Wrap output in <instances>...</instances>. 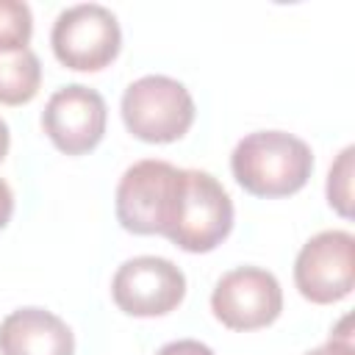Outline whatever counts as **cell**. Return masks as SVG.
Instances as JSON below:
<instances>
[{
	"instance_id": "obj_1",
	"label": "cell",
	"mask_w": 355,
	"mask_h": 355,
	"mask_svg": "<svg viewBox=\"0 0 355 355\" xmlns=\"http://www.w3.org/2000/svg\"><path fill=\"white\" fill-rule=\"evenodd\" d=\"M230 169L236 183L255 197H288L308 183L313 153L294 133L255 130L233 147Z\"/></svg>"
},
{
	"instance_id": "obj_2",
	"label": "cell",
	"mask_w": 355,
	"mask_h": 355,
	"mask_svg": "<svg viewBox=\"0 0 355 355\" xmlns=\"http://www.w3.org/2000/svg\"><path fill=\"white\" fill-rule=\"evenodd\" d=\"M233 230V202L225 186L202 169H178L164 236L186 252H211Z\"/></svg>"
},
{
	"instance_id": "obj_3",
	"label": "cell",
	"mask_w": 355,
	"mask_h": 355,
	"mask_svg": "<svg viewBox=\"0 0 355 355\" xmlns=\"http://www.w3.org/2000/svg\"><path fill=\"white\" fill-rule=\"evenodd\" d=\"M125 128L150 144H169L186 136L194 122V100L189 89L169 75H141L122 92Z\"/></svg>"
},
{
	"instance_id": "obj_4",
	"label": "cell",
	"mask_w": 355,
	"mask_h": 355,
	"mask_svg": "<svg viewBox=\"0 0 355 355\" xmlns=\"http://www.w3.org/2000/svg\"><path fill=\"white\" fill-rule=\"evenodd\" d=\"M50 44L64 67L97 72L116 58L122 47V28L111 8L100 3H78L55 17Z\"/></svg>"
},
{
	"instance_id": "obj_5",
	"label": "cell",
	"mask_w": 355,
	"mask_h": 355,
	"mask_svg": "<svg viewBox=\"0 0 355 355\" xmlns=\"http://www.w3.org/2000/svg\"><path fill=\"white\" fill-rule=\"evenodd\" d=\"M294 283L316 305L349 297L355 283V236L349 230H322L308 239L294 261Z\"/></svg>"
},
{
	"instance_id": "obj_6",
	"label": "cell",
	"mask_w": 355,
	"mask_h": 355,
	"mask_svg": "<svg viewBox=\"0 0 355 355\" xmlns=\"http://www.w3.org/2000/svg\"><path fill=\"white\" fill-rule=\"evenodd\" d=\"M178 166L158 158L130 164L116 183V219L125 230L139 236H164Z\"/></svg>"
},
{
	"instance_id": "obj_7",
	"label": "cell",
	"mask_w": 355,
	"mask_h": 355,
	"mask_svg": "<svg viewBox=\"0 0 355 355\" xmlns=\"http://www.w3.org/2000/svg\"><path fill=\"white\" fill-rule=\"evenodd\" d=\"M211 311L230 330H258L280 316L283 288L277 277L261 266H236L216 280Z\"/></svg>"
},
{
	"instance_id": "obj_8",
	"label": "cell",
	"mask_w": 355,
	"mask_h": 355,
	"mask_svg": "<svg viewBox=\"0 0 355 355\" xmlns=\"http://www.w3.org/2000/svg\"><path fill=\"white\" fill-rule=\"evenodd\" d=\"M111 297L130 316H164L183 302L186 275L169 258L136 255L114 272Z\"/></svg>"
},
{
	"instance_id": "obj_9",
	"label": "cell",
	"mask_w": 355,
	"mask_h": 355,
	"mask_svg": "<svg viewBox=\"0 0 355 355\" xmlns=\"http://www.w3.org/2000/svg\"><path fill=\"white\" fill-rule=\"evenodd\" d=\"M108 108L97 89L83 83H67L55 89L42 111V128L50 141L67 155H83L94 150L105 133Z\"/></svg>"
},
{
	"instance_id": "obj_10",
	"label": "cell",
	"mask_w": 355,
	"mask_h": 355,
	"mask_svg": "<svg viewBox=\"0 0 355 355\" xmlns=\"http://www.w3.org/2000/svg\"><path fill=\"white\" fill-rule=\"evenodd\" d=\"M69 324L47 308H17L0 322V355H72Z\"/></svg>"
},
{
	"instance_id": "obj_11",
	"label": "cell",
	"mask_w": 355,
	"mask_h": 355,
	"mask_svg": "<svg viewBox=\"0 0 355 355\" xmlns=\"http://www.w3.org/2000/svg\"><path fill=\"white\" fill-rule=\"evenodd\" d=\"M42 83V64L31 47L0 53V103L22 105L31 103Z\"/></svg>"
},
{
	"instance_id": "obj_12",
	"label": "cell",
	"mask_w": 355,
	"mask_h": 355,
	"mask_svg": "<svg viewBox=\"0 0 355 355\" xmlns=\"http://www.w3.org/2000/svg\"><path fill=\"white\" fill-rule=\"evenodd\" d=\"M33 33L31 6L22 0H0V53L28 47Z\"/></svg>"
},
{
	"instance_id": "obj_13",
	"label": "cell",
	"mask_w": 355,
	"mask_h": 355,
	"mask_svg": "<svg viewBox=\"0 0 355 355\" xmlns=\"http://www.w3.org/2000/svg\"><path fill=\"white\" fill-rule=\"evenodd\" d=\"M352 158H355V147H344L327 175V202L344 219L352 216V172H355Z\"/></svg>"
},
{
	"instance_id": "obj_14",
	"label": "cell",
	"mask_w": 355,
	"mask_h": 355,
	"mask_svg": "<svg viewBox=\"0 0 355 355\" xmlns=\"http://www.w3.org/2000/svg\"><path fill=\"white\" fill-rule=\"evenodd\" d=\"M349 327H352V319L344 316L336 324V330L330 333L327 344H322V347H316V349H311L305 355H355V344H352V330Z\"/></svg>"
},
{
	"instance_id": "obj_15",
	"label": "cell",
	"mask_w": 355,
	"mask_h": 355,
	"mask_svg": "<svg viewBox=\"0 0 355 355\" xmlns=\"http://www.w3.org/2000/svg\"><path fill=\"white\" fill-rule=\"evenodd\" d=\"M155 355H214V349L202 341H194V338H178V341L164 344Z\"/></svg>"
},
{
	"instance_id": "obj_16",
	"label": "cell",
	"mask_w": 355,
	"mask_h": 355,
	"mask_svg": "<svg viewBox=\"0 0 355 355\" xmlns=\"http://www.w3.org/2000/svg\"><path fill=\"white\" fill-rule=\"evenodd\" d=\"M11 214H14V191H11V186L0 178V230L11 222Z\"/></svg>"
},
{
	"instance_id": "obj_17",
	"label": "cell",
	"mask_w": 355,
	"mask_h": 355,
	"mask_svg": "<svg viewBox=\"0 0 355 355\" xmlns=\"http://www.w3.org/2000/svg\"><path fill=\"white\" fill-rule=\"evenodd\" d=\"M8 144H11V130H8V125L0 119V161L6 158V153H8Z\"/></svg>"
}]
</instances>
